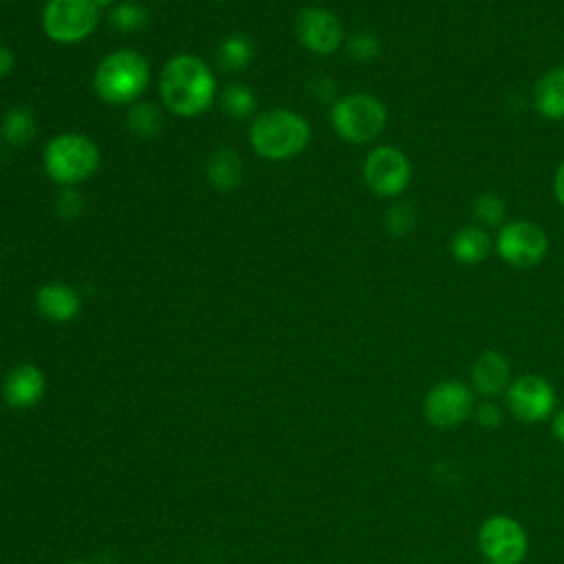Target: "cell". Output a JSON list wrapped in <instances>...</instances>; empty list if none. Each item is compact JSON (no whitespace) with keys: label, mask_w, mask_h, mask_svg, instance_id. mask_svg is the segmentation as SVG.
<instances>
[{"label":"cell","mask_w":564,"mask_h":564,"mask_svg":"<svg viewBox=\"0 0 564 564\" xmlns=\"http://www.w3.org/2000/svg\"><path fill=\"white\" fill-rule=\"evenodd\" d=\"M159 90L174 115L196 117L212 106L216 82L203 59L183 53L163 66Z\"/></svg>","instance_id":"6da1fadb"},{"label":"cell","mask_w":564,"mask_h":564,"mask_svg":"<svg viewBox=\"0 0 564 564\" xmlns=\"http://www.w3.org/2000/svg\"><path fill=\"white\" fill-rule=\"evenodd\" d=\"M308 139V121L302 115L284 108L258 115L249 128L251 148L271 161H284L300 154Z\"/></svg>","instance_id":"7a4b0ae2"},{"label":"cell","mask_w":564,"mask_h":564,"mask_svg":"<svg viewBox=\"0 0 564 564\" xmlns=\"http://www.w3.org/2000/svg\"><path fill=\"white\" fill-rule=\"evenodd\" d=\"M150 84V64L137 51H115L95 70V90L108 104H132Z\"/></svg>","instance_id":"3957f363"},{"label":"cell","mask_w":564,"mask_h":564,"mask_svg":"<svg viewBox=\"0 0 564 564\" xmlns=\"http://www.w3.org/2000/svg\"><path fill=\"white\" fill-rule=\"evenodd\" d=\"M99 167L97 145L75 132L57 134L44 150V170L59 185H75L93 176Z\"/></svg>","instance_id":"277c9868"},{"label":"cell","mask_w":564,"mask_h":564,"mask_svg":"<svg viewBox=\"0 0 564 564\" xmlns=\"http://www.w3.org/2000/svg\"><path fill=\"white\" fill-rule=\"evenodd\" d=\"M330 123L344 141L368 143L386 128L388 110L375 95L352 93L333 104Z\"/></svg>","instance_id":"5b68a950"},{"label":"cell","mask_w":564,"mask_h":564,"mask_svg":"<svg viewBox=\"0 0 564 564\" xmlns=\"http://www.w3.org/2000/svg\"><path fill=\"white\" fill-rule=\"evenodd\" d=\"M476 542L487 564H522L529 553V538L524 527L505 513L485 518L478 527Z\"/></svg>","instance_id":"8992f818"},{"label":"cell","mask_w":564,"mask_h":564,"mask_svg":"<svg viewBox=\"0 0 564 564\" xmlns=\"http://www.w3.org/2000/svg\"><path fill=\"white\" fill-rule=\"evenodd\" d=\"M99 20V4L95 0H48L42 24L51 40L73 44L88 37Z\"/></svg>","instance_id":"52a82bcc"},{"label":"cell","mask_w":564,"mask_h":564,"mask_svg":"<svg viewBox=\"0 0 564 564\" xmlns=\"http://www.w3.org/2000/svg\"><path fill=\"white\" fill-rule=\"evenodd\" d=\"M474 390L458 379L434 383L423 397V416L432 427L449 430L465 423L474 414Z\"/></svg>","instance_id":"ba28073f"},{"label":"cell","mask_w":564,"mask_h":564,"mask_svg":"<svg viewBox=\"0 0 564 564\" xmlns=\"http://www.w3.org/2000/svg\"><path fill=\"white\" fill-rule=\"evenodd\" d=\"M496 251L502 262L516 269H529L546 258L549 236L531 220H509L496 236Z\"/></svg>","instance_id":"9c48e42d"},{"label":"cell","mask_w":564,"mask_h":564,"mask_svg":"<svg viewBox=\"0 0 564 564\" xmlns=\"http://www.w3.org/2000/svg\"><path fill=\"white\" fill-rule=\"evenodd\" d=\"M555 390L542 375H520L505 390L511 414L522 423H540L555 412Z\"/></svg>","instance_id":"30bf717a"},{"label":"cell","mask_w":564,"mask_h":564,"mask_svg":"<svg viewBox=\"0 0 564 564\" xmlns=\"http://www.w3.org/2000/svg\"><path fill=\"white\" fill-rule=\"evenodd\" d=\"M410 161L394 145H379L364 161V181L381 198H394L403 194L410 185Z\"/></svg>","instance_id":"8fae6325"},{"label":"cell","mask_w":564,"mask_h":564,"mask_svg":"<svg viewBox=\"0 0 564 564\" xmlns=\"http://www.w3.org/2000/svg\"><path fill=\"white\" fill-rule=\"evenodd\" d=\"M295 33L302 46L317 55H330L341 44V22L335 13L322 7H308L297 13Z\"/></svg>","instance_id":"7c38bea8"},{"label":"cell","mask_w":564,"mask_h":564,"mask_svg":"<svg viewBox=\"0 0 564 564\" xmlns=\"http://www.w3.org/2000/svg\"><path fill=\"white\" fill-rule=\"evenodd\" d=\"M471 390L482 397L505 394L511 383V366L509 359L498 350L480 352L469 370Z\"/></svg>","instance_id":"4fadbf2b"},{"label":"cell","mask_w":564,"mask_h":564,"mask_svg":"<svg viewBox=\"0 0 564 564\" xmlns=\"http://www.w3.org/2000/svg\"><path fill=\"white\" fill-rule=\"evenodd\" d=\"M42 392H44V377L31 364H22V366L13 368L7 375L4 386H2L4 401L11 408H31L33 403L40 401Z\"/></svg>","instance_id":"5bb4252c"},{"label":"cell","mask_w":564,"mask_h":564,"mask_svg":"<svg viewBox=\"0 0 564 564\" xmlns=\"http://www.w3.org/2000/svg\"><path fill=\"white\" fill-rule=\"evenodd\" d=\"M533 104L544 119H564V64L553 66L535 82Z\"/></svg>","instance_id":"9a60e30c"},{"label":"cell","mask_w":564,"mask_h":564,"mask_svg":"<svg viewBox=\"0 0 564 564\" xmlns=\"http://www.w3.org/2000/svg\"><path fill=\"white\" fill-rule=\"evenodd\" d=\"M37 311L51 322H68L79 313V295L75 289L53 282L37 291L35 295Z\"/></svg>","instance_id":"2e32d148"},{"label":"cell","mask_w":564,"mask_h":564,"mask_svg":"<svg viewBox=\"0 0 564 564\" xmlns=\"http://www.w3.org/2000/svg\"><path fill=\"white\" fill-rule=\"evenodd\" d=\"M491 249H494V240L480 225H467L458 229L449 242V251L454 260L463 264L482 262L491 253Z\"/></svg>","instance_id":"e0dca14e"},{"label":"cell","mask_w":564,"mask_h":564,"mask_svg":"<svg viewBox=\"0 0 564 564\" xmlns=\"http://www.w3.org/2000/svg\"><path fill=\"white\" fill-rule=\"evenodd\" d=\"M207 176L218 189H234L242 176V161L231 148H218L207 161Z\"/></svg>","instance_id":"ac0fdd59"},{"label":"cell","mask_w":564,"mask_h":564,"mask_svg":"<svg viewBox=\"0 0 564 564\" xmlns=\"http://www.w3.org/2000/svg\"><path fill=\"white\" fill-rule=\"evenodd\" d=\"M128 130L139 139H154L163 128L161 110L152 104H134L126 115Z\"/></svg>","instance_id":"d6986e66"},{"label":"cell","mask_w":564,"mask_h":564,"mask_svg":"<svg viewBox=\"0 0 564 564\" xmlns=\"http://www.w3.org/2000/svg\"><path fill=\"white\" fill-rule=\"evenodd\" d=\"M2 134L13 145H24L35 137V117L29 108H13L2 121Z\"/></svg>","instance_id":"ffe728a7"},{"label":"cell","mask_w":564,"mask_h":564,"mask_svg":"<svg viewBox=\"0 0 564 564\" xmlns=\"http://www.w3.org/2000/svg\"><path fill=\"white\" fill-rule=\"evenodd\" d=\"M471 216L482 227H502L507 216L505 200L494 192H485L471 200Z\"/></svg>","instance_id":"44dd1931"},{"label":"cell","mask_w":564,"mask_h":564,"mask_svg":"<svg viewBox=\"0 0 564 564\" xmlns=\"http://www.w3.org/2000/svg\"><path fill=\"white\" fill-rule=\"evenodd\" d=\"M218 57L225 68H245L253 57V46L247 37L231 35L220 44Z\"/></svg>","instance_id":"7402d4cb"},{"label":"cell","mask_w":564,"mask_h":564,"mask_svg":"<svg viewBox=\"0 0 564 564\" xmlns=\"http://www.w3.org/2000/svg\"><path fill=\"white\" fill-rule=\"evenodd\" d=\"M223 108H225V112L229 117L245 119V117H249L253 112L256 97H253V93L247 86L234 84V86L225 88V93H223Z\"/></svg>","instance_id":"603a6c76"},{"label":"cell","mask_w":564,"mask_h":564,"mask_svg":"<svg viewBox=\"0 0 564 564\" xmlns=\"http://www.w3.org/2000/svg\"><path fill=\"white\" fill-rule=\"evenodd\" d=\"M416 227V209L412 203H394L386 212V229L394 238L408 236Z\"/></svg>","instance_id":"cb8c5ba5"},{"label":"cell","mask_w":564,"mask_h":564,"mask_svg":"<svg viewBox=\"0 0 564 564\" xmlns=\"http://www.w3.org/2000/svg\"><path fill=\"white\" fill-rule=\"evenodd\" d=\"M112 24L119 29V31H139L145 20H148V13L141 4L137 2H123L119 7H115L112 11Z\"/></svg>","instance_id":"d4e9b609"},{"label":"cell","mask_w":564,"mask_h":564,"mask_svg":"<svg viewBox=\"0 0 564 564\" xmlns=\"http://www.w3.org/2000/svg\"><path fill=\"white\" fill-rule=\"evenodd\" d=\"M346 48H348V53H350L352 59L368 64V62H372V59L379 57V53H381V42H379L372 33H355V35L348 40Z\"/></svg>","instance_id":"484cf974"},{"label":"cell","mask_w":564,"mask_h":564,"mask_svg":"<svg viewBox=\"0 0 564 564\" xmlns=\"http://www.w3.org/2000/svg\"><path fill=\"white\" fill-rule=\"evenodd\" d=\"M82 209H84V198H82V194L77 189H73L68 185V187H62L57 192V196H55V212H57L59 218L73 220V218H77L82 214Z\"/></svg>","instance_id":"4316f807"},{"label":"cell","mask_w":564,"mask_h":564,"mask_svg":"<svg viewBox=\"0 0 564 564\" xmlns=\"http://www.w3.org/2000/svg\"><path fill=\"white\" fill-rule=\"evenodd\" d=\"M474 416H476V421H478L482 427H487V430H494V427H498V425L502 423V410H500L496 403H491V401L478 403V405L474 408Z\"/></svg>","instance_id":"83f0119b"},{"label":"cell","mask_w":564,"mask_h":564,"mask_svg":"<svg viewBox=\"0 0 564 564\" xmlns=\"http://www.w3.org/2000/svg\"><path fill=\"white\" fill-rule=\"evenodd\" d=\"M313 95H315L319 101L333 99V95H335L333 82H330L328 77H317V79L313 82Z\"/></svg>","instance_id":"f1b7e54d"},{"label":"cell","mask_w":564,"mask_h":564,"mask_svg":"<svg viewBox=\"0 0 564 564\" xmlns=\"http://www.w3.org/2000/svg\"><path fill=\"white\" fill-rule=\"evenodd\" d=\"M551 430H553V436L564 445V408H560L557 412H553Z\"/></svg>","instance_id":"f546056e"},{"label":"cell","mask_w":564,"mask_h":564,"mask_svg":"<svg viewBox=\"0 0 564 564\" xmlns=\"http://www.w3.org/2000/svg\"><path fill=\"white\" fill-rule=\"evenodd\" d=\"M553 189H555V198H557V203L564 207V161L560 163V167H557V172H555Z\"/></svg>","instance_id":"4dcf8cb0"},{"label":"cell","mask_w":564,"mask_h":564,"mask_svg":"<svg viewBox=\"0 0 564 564\" xmlns=\"http://www.w3.org/2000/svg\"><path fill=\"white\" fill-rule=\"evenodd\" d=\"M13 68V53L0 44V77H4Z\"/></svg>","instance_id":"1f68e13d"},{"label":"cell","mask_w":564,"mask_h":564,"mask_svg":"<svg viewBox=\"0 0 564 564\" xmlns=\"http://www.w3.org/2000/svg\"><path fill=\"white\" fill-rule=\"evenodd\" d=\"M99 7H104V4H110V2H115V0H95Z\"/></svg>","instance_id":"d6a6232c"}]
</instances>
